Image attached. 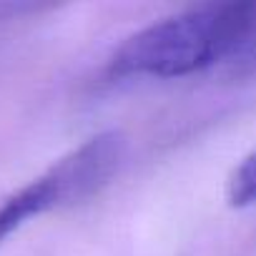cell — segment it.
<instances>
[{"instance_id":"cell-4","label":"cell","mask_w":256,"mask_h":256,"mask_svg":"<svg viewBox=\"0 0 256 256\" xmlns=\"http://www.w3.org/2000/svg\"><path fill=\"white\" fill-rule=\"evenodd\" d=\"M231 63L244 68V70H256V16H254V23L248 28V36L244 38V43L236 50V56L231 58Z\"/></svg>"},{"instance_id":"cell-2","label":"cell","mask_w":256,"mask_h":256,"mask_svg":"<svg viewBox=\"0 0 256 256\" xmlns=\"http://www.w3.org/2000/svg\"><path fill=\"white\" fill-rule=\"evenodd\" d=\"M88 196L93 194L86 174L80 171L73 156H63L43 176H38L36 181H30L0 204V244L30 218L60 206L78 204Z\"/></svg>"},{"instance_id":"cell-3","label":"cell","mask_w":256,"mask_h":256,"mask_svg":"<svg viewBox=\"0 0 256 256\" xmlns=\"http://www.w3.org/2000/svg\"><path fill=\"white\" fill-rule=\"evenodd\" d=\"M226 201L234 208H246L256 204V154L246 156L226 181Z\"/></svg>"},{"instance_id":"cell-1","label":"cell","mask_w":256,"mask_h":256,"mask_svg":"<svg viewBox=\"0 0 256 256\" xmlns=\"http://www.w3.org/2000/svg\"><path fill=\"white\" fill-rule=\"evenodd\" d=\"M256 16V3H211L164 18L128 38L110 58L118 78H181L231 60Z\"/></svg>"}]
</instances>
